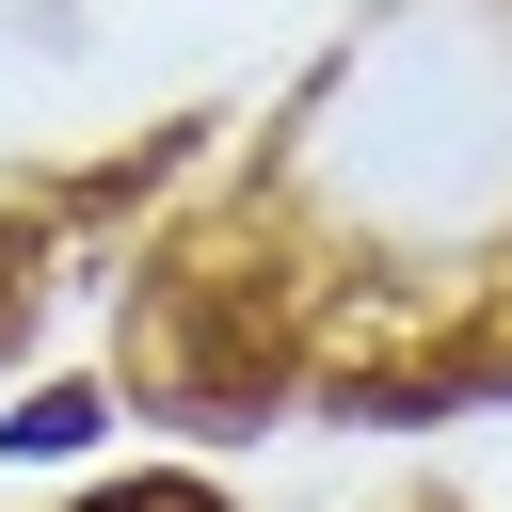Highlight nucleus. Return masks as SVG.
Segmentation results:
<instances>
[{
    "mask_svg": "<svg viewBox=\"0 0 512 512\" xmlns=\"http://www.w3.org/2000/svg\"><path fill=\"white\" fill-rule=\"evenodd\" d=\"M80 432H96V400H80V384H64V400H32V416H16V432H0V448H80Z\"/></svg>",
    "mask_w": 512,
    "mask_h": 512,
    "instance_id": "obj_1",
    "label": "nucleus"
},
{
    "mask_svg": "<svg viewBox=\"0 0 512 512\" xmlns=\"http://www.w3.org/2000/svg\"><path fill=\"white\" fill-rule=\"evenodd\" d=\"M80 512H224L208 480H128V496H80Z\"/></svg>",
    "mask_w": 512,
    "mask_h": 512,
    "instance_id": "obj_2",
    "label": "nucleus"
}]
</instances>
